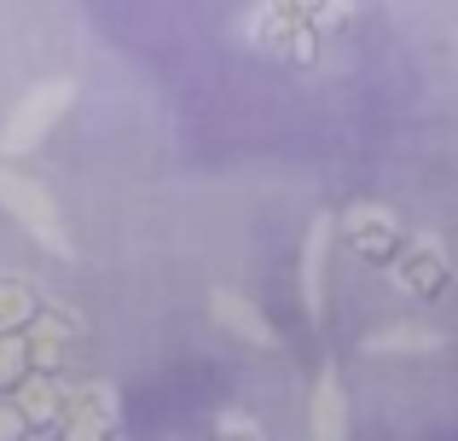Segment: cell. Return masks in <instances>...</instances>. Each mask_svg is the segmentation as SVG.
I'll use <instances>...</instances> for the list:
<instances>
[{
    "label": "cell",
    "instance_id": "6",
    "mask_svg": "<svg viewBox=\"0 0 458 441\" xmlns=\"http://www.w3.org/2000/svg\"><path fill=\"white\" fill-rule=\"evenodd\" d=\"M313 430L319 436H343V395H336V377H325V401L313 395Z\"/></svg>",
    "mask_w": 458,
    "mask_h": 441
},
{
    "label": "cell",
    "instance_id": "7",
    "mask_svg": "<svg viewBox=\"0 0 458 441\" xmlns=\"http://www.w3.org/2000/svg\"><path fill=\"white\" fill-rule=\"evenodd\" d=\"M401 279H406V284H418V291H441V256H436V250H424V256H418V267L406 261Z\"/></svg>",
    "mask_w": 458,
    "mask_h": 441
},
{
    "label": "cell",
    "instance_id": "1",
    "mask_svg": "<svg viewBox=\"0 0 458 441\" xmlns=\"http://www.w3.org/2000/svg\"><path fill=\"white\" fill-rule=\"evenodd\" d=\"M0 198H6V204L18 209L23 226H30L35 238H47L53 250H64V233H58V216H53V204H47L41 186H30V181H18L12 169H0Z\"/></svg>",
    "mask_w": 458,
    "mask_h": 441
},
{
    "label": "cell",
    "instance_id": "5",
    "mask_svg": "<svg viewBox=\"0 0 458 441\" xmlns=\"http://www.w3.org/2000/svg\"><path fill=\"white\" fill-rule=\"evenodd\" d=\"M325 244H331V221H319L308 238V308L313 314H319V296H325Z\"/></svg>",
    "mask_w": 458,
    "mask_h": 441
},
{
    "label": "cell",
    "instance_id": "4",
    "mask_svg": "<svg viewBox=\"0 0 458 441\" xmlns=\"http://www.w3.org/2000/svg\"><path fill=\"white\" fill-rule=\"evenodd\" d=\"M215 314H221V326H233L238 337H250V343H273V331L261 326V319L250 314V308L238 302V296H226V291H221V296H215Z\"/></svg>",
    "mask_w": 458,
    "mask_h": 441
},
{
    "label": "cell",
    "instance_id": "3",
    "mask_svg": "<svg viewBox=\"0 0 458 441\" xmlns=\"http://www.w3.org/2000/svg\"><path fill=\"white\" fill-rule=\"evenodd\" d=\"M348 226H354V244L371 250V256H383V250L401 238V233H394V221L383 216V209H354V221H348Z\"/></svg>",
    "mask_w": 458,
    "mask_h": 441
},
{
    "label": "cell",
    "instance_id": "2",
    "mask_svg": "<svg viewBox=\"0 0 458 441\" xmlns=\"http://www.w3.org/2000/svg\"><path fill=\"white\" fill-rule=\"evenodd\" d=\"M70 99V88L64 81H53L47 93H30V105H23L18 116H12V128H6V151H30L35 140H41V128L58 116V105Z\"/></svg>",
    "mask_w": 458,
    "mask_h": 441
}]
</instances>
